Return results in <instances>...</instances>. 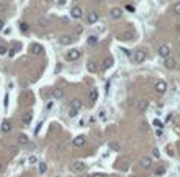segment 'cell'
<instances>
[{
  "label": "cell",
  "mask_w": 180,
  "mask_h": 177,
  "mask_svg": "<svg viewBox=\"0 0 180 177\" xmlns=\"http://www.w3.org/2000/svg\"><path fill=\"white\" fill-rule=\"evenodd\" d=\"M154 88H155V93L161 96V94H164V93H166V90H168V85H166V82H163V80H158V82L155 83V86H154Z\"/></svg>",
  "instance_id": "obj_1"
},
{
  "label": "cell",
  "mask_w": 180,
  "mask_h": 177,
  "mask_svg": "<svg viewBox=\"0 0 180 177\" xmlns=\"http://www.w3.org/2000/svg\"><path fill=\"white\" fill-rule=\"evenodd\" d=\"M117 38H119V41H132L133 38H135V32H133V30H125V32H122Z\"/></svg>",
  "instance_id": "obj_2"
},
{
  "label": "cell",
  "mask_w": 180,
  "mask_h": 177,
  "mask_svg": "<svg viewBox=\"0 0 180 177\" xmlns=\"http://www.w3.org/2000/svg\"><path fill=\"white\" fill-rule=\"evenodd\" d=\"M71 169L74 172H83V171H86V165L83 161H74L71 165Z\"/></svg>",
  "instance_id": "obj_3"
},
{
  "label": "cell",
  "mask_w": 180,
  "mask_h": 177,
  "mask_svg": "<svg viewBox=\"0 0 180 177\" xmlns=\"http://www.w3.org/2000/svg\"><path fill=\"white\" fill-rule=\"evenodd\" d=\"M158 55L161 56V58H168V56H171V49H169V45H166V44L160 45V47H158Z\"/></svg>",
  "instance_id": "obj_4"
},
{
  "label": "cell",
  "mask_w": 180,
  "mask_h": 177,
  "mask_svg": "<svg viewBox=\"0 0 180 177\" xmlns=\"http://www.w3.org/2000/svg\"><path fill=\"white\" fill-rule=\"evenodd\" d=\"M146 60V52L144 50H136L135 53H133V61H135V63H143V61Z\"/></svg>",
  "instance_id": "obj_5"
},
{
  "label": "cell",
  "mask_w": 180,
  "mask_h": 177,
  "mask_svg": "<svg viewBox=\"0 0 180 177\" xmlns=\"http://www.w3.org/2000/svg\"><path fill=\"white\" fill-rule=\"evenodd\" d=\"M147 108H149V101H146V99H141V101L136 102V110L139 113H144Z\"/></svg>",
  "instance_id": "obj_6"
},
{
  "label": "cell",
  "mask_w": 180,
  "mask_h": 177,
  "mask_svg": "<svg viewBox=\"0 0 180 177\" xmlns=\"http://www.w3.org/2000/svg\"><path fill=\"white\" fill-rule=\"evenodd\" d=\"M66 58L69 61H77L80 58V50H78V49H71V52H67Z\"/></svg>",
  "instance_id": "obj_7"
},
{
  "label": "cell",
  "mask_w": 180,
  "mask_h": 177,
  "mask_svg": "<svg viewBox=\"0 0 180 177\" xmlns=\"http://www.w3.org/2000/svg\"><path fill=\"white\" fill-rule=\"evenodd\" d=\"M139 165H141V168H144V169H150V166H152V158H150V157H141Z\"/></svg>",
  "instance_id": "obj_8"
},
{
  "label": "cell",
  "mask_w": 180,
  "mask_h": 177,
  "mask_svg": "<svg viewBox=\"0 0 180 177\" xmlns=\"http://www.w3.org/2000/svg\"><path fill=\"white\" fill-rule=\"evenodd\" d=\"M97 21H99V14H97V13L91 11V13L86 14V22H88V24H95Z\"/></svg>",
  "instance_id": "obj_9"
},
{
  "label": "cell",
  "mask_w": 180,
  "mask_h": 177,
  "mask_svg": "<svg viewBox=\"0 0 180 177\" xmlns=\"http://www.w3.org/2000/svg\"><path fill=\"white\" fill-rule=\"evenodd\" d=\"M71 16L74 17V19H80L83 16V10L80 8V6H74V8L71 10Z\"/></svg>",
  "instance_id": "obj_10"
},
{
  "label": "cell",
  "mask_w": 180,
  "mask_h": 177,
  "mask_svg": "<svg viewBox=\"0 0 180 177\" xmlns=\"http://www.w3.org/2000/svg\"><path fill=\"white\" fill-rule=\"evenodd\" d=\"M30 50H32L33 55H41V53L44 52V49H43V45H41V44H36V42H34V44H32Z\"/></svg>",
  "instance_id": "obj_11"
},
{
  "label": "cell",
  "mask_w": 180,
  "mask_h": 177,
  "mask_svg": "<svg viewBox=\"0 0 180 177\" xmlns=\"http://www.w3.org/2000/svg\"><path fill=\"white\" fill-rule=\"evenodd\" d=\"M72 41H74V39H72V38L69 36V34H63V36H61L60 39H58V42H60L61 45H69Z\"/></svg>",
  "instance_id": "obj_12"
},
{
  "label": "cell",
  "mask_w": 180,
  "mask_h": 177,
  "mask_svg": "<svg viewBox=\"0 0 180 177\" xmlns=\"http://www.w3.org/2000/svg\"><path fill=\"white\" fill-rule=\"evenodd\" d=\"M0 129H2V132H3V133H8V132H11V130H13V124H11L10 121H3V122H2V127H0Z\"/></svg>",
  "instance_id": "obj_13"
},
{
  "label": "cell",
  "mask_w": 180,
  "mask_h": 177,
  "mask_svg": "<svg viewBox=\"0 0 180 177\" xmlns=\"http://www.w3.org/2000/svg\"><path fill=\"white\" fill-rule=\"evenodd\" d=\"M164 67L166 69H175V60L174 58H164Z\"/></svg>",
  "instance_id": "obj_14"
},
{
  "label": "cell",
  "mask_w": 180,
  "mask_h": 177,
  "mask_svg": "<svg viewBox=\"0 0 180 177\" xmlns=\"http://www.w3.org/2000/svg\"><path fill=\"white\" fill-rule=\"evenodd\" d=\"M110 16H111V19H121L122 10L121 8H113L111 11H110Z\"/></svg>",
  "instance_id": "obj_15"
},
{
  "label": "cell",
  "mask_w": 180,
  "mask_h": 177,
  "mask_svg": "<svg viewBox=\"0 0 180 177\" xmlns=\"http://www.w3.org/2000/svg\"><path fill=\"white\" fill-rule=\"evenodd\" d=\"M88 97H89V102L93 103V102H95L97 101V97H99V93H97V90L95 88H93V90L89 91V94H88Z\"/></svg>",
  "instance_id": "obj_16"
},
{
  "label": "cell",
  "mask_w": 180,
  "mask_h": 177,
  "mask_svg": "<svg viewBox=\"0 0 180 177\" xmlns=\"http://www.w3.org/2000/svg\"><path fill=\"white\" fill-rule=\"evenodd\" d=\"M85 143H86V138L83 136V135H78V136L74 140V146H77V147H80V146H83Z\"/></svg>",
  "instance_id": "obj_17"
},
{
  "label": "cell",
  "mask_w": 180,
  "mask_h": 177,
  "mask_svg": "<svg viewBox=\"0 0 180 177\" xmlns=\"http://www.w3.org/2000/svg\"><path fill=\"white\" fill-rule=\"evenodd\" d=\"M52 96H53V99H63L64 97V91L61 90V88H56V90H53Z\"/></svg>",
  "instance_id": "obj_18"
},
{
  "label": "cell",
  "mask_w": 180,
  "mask_h": 177,
  "mask_svg": "<svg viewBox=\"0 0 180 177\" xmlns=\"http://www.w3.org/2000/svg\"><path fill=\"white\" fill-rule=\"evenodd\" d=\"M71 108H74V110H80L82 108V101H80V99H74V101L71 102Z\"/></svg>",
  "instance_id": "obj_19"
},
{
  "label": "cell",
  "mask_w": 180,
  "mask_h": 177,
  "mask_svg": "<svg viewBox=\"0 0 180 177\" xmlns=\"http://www.w3.org/2000/svg\"><path fill=\"white\" fill-rule=\"evenodd\" d=\"M108 149H111V151L117 152V151H121V144L116 143V141H111V143H108Z\"/></svg>",
  "instance_id": "obj_20"
},
{
  "label": "cell",
  "mask_w": 180,
  "mask_h": 177,
  "mask_svg": "<svg viewBox=\"0 0 180 177\" xmlns=\"http://www.w3.org/2000/svg\"><path fill=\"white\" fill-rule=\"evenodd\" d=\"M99 42V38L95 36V34H91V36H88V44L89 45H95Z\"/></svg>",
  "instance_id": "obj_21"
},
{
  "label": "cell",
  "mask_w": 180,
  "mask_h": 177,
  "mask_svg": "<svg viewBox=\"0 0 180 177\" xmlns=\"http://www.w3.org/2000/svg\"><path fill=\"white\" fill-rule=\"evenodd\" d=\"M111 66H113V58H111V56H108V58L103 60V69H108Z\"/></svg>",
  "instance_id": "obj_22"
},
{
  "label": "cell",
  "mask_w": 180,
  "mask_h": 177,
  "mask_svg": "<svg viewBox=\"0 0 180 177\" xmlns=\"http://www.w3.org/2000/svg\"><path fill=\"white\" fill-rule=\"evenodd\" d=\"M32 119H33V114L32 113H25L24 118H22V122H24V124H30V122H32Z\"/></svg>",
  "instance_id": "obj_23"
},
{
  "label": "cell",
  "mask_w": 180,
  "mask_h": 177,
  "mask_svg": "<svg viewBox=\"0 0 180 177\" xmlns=\"http://www.w3.org/2000/svg\"><path fill=\"white\" fill-rule=\"evenodd\" d=\"M17 143L21 144V146H25V144H28V138H27L25 135H19V138H17Z\"/></svg>",
  "instance_id": "obj_24"
},
{
  "label": "cell",
  "mask_w": 180,
  "mask_h": 177,
  "mask_svg": "<svg viewBox=\"0 0 180 177\" xmlns=\"http://www.w3.org/2000/svg\"><path fill=\"white\" fill-rule=\"evenodd\" d=\"M38 24H39L41 27H49V25H50V19H47V17H41Z\"/></svg>",
  "instance_id": "obj_25"
},
{
  "label": "cell",
  "mask_w": 180,
  "mask_h": 177,
  "mask_svg": "<svg viewBox=\"0 0 180 177\" xmlns=\"http://www.w3.org/2000/svg\"><path fill=\"white\" fill-rule=\"evenodd\" d=\"M19 28H21V32L22 33H27L30 30V25L27 24V22H21V25H19Z\"/></svg>",
  "instance_id": "obj_26"
},
{
  "label": "cell",
  "mask_w": 180,
  "mask_h": 177,
  "mask_svg": "<svg viewBox=\"0 0 180 177\" xmlns=\"http://www.w3.org/2000/svg\"><path fill=\"white\" fill-rule=\"evenodd\" d=\"M99 119H100L102 122H106V113H105V110L99 111Z\"/></svg>",
  "instance_id": "obj_27"
},
{
  "label": "cell",
  "mask_w": 180,
  "mask_h": 177,
  "mask_svg": "<svg viewBox=\"0 0 180 177\" xmlns=\"http://www.w3.org/2000/svg\"><path fill=\"white\" fill-rule=\"evenodd\" d=\"M19 49H21V44H16V45H14V47L10 50V56H14V55H16V52L19 50Z\"/></svg>",
  "instance_id": "obj_28"
},
{
  "label": "cell",
  "mask_w": 180,
  "mask_h": 177,
  "mask_svg": "<svg viewBox=\"0 0 180 177\" xmlns=\"http://www.w3.org/2000/svg\"><path fill=\"white\" fill-rule=\"evenodd\" d=\"M154 125L157 127V129H163V122L160 121L158 118H155V119H154Z\"/></svg>",
  "instance_id": "obj_29"
},
{
  "label": "cell",
  "mask_w": 180,
  "mask_h": 177,
  "mask_svg": "<svg viewBox=\"0 0 180 177\" xmlns=\"http://www.w3.org/2000/svg\"><path fill=\"white\" fill-rule=\"evenodd\" d=\"M38 169H39V172H41V174H44V172L47 171V165H45V163H39Z\"/></svg>",
  "instance_id": "obj_30"
},
{
  "label": "cell",
  "mask_w": 180,
  "mask_h": 177,
  "mask_svg": "<svg viewBox=\"0 0 180 177\" xmlns=\"http://www.w3.org/2000/svg\"><path fill=\"white\" fill-rule=\"evenodd\" d=\"M95 69H97V66H94L93 61H89V63H88V71H89V72H95Z\"/></svg>",
  "instance_id": "obj_31"
},
{
  "label": "cell",
  "mask_w": 180,
  "mask_h": 177,
  "mask_svg": "<svg viewBox=\"0 0 180 177\" xmlns=\"http://www.w3.org/2000/svg\"><path fill=\"white\" fill-rule=\"evenodd\" d=\"M174 14H177V16H180V2H177L174 5Z\"/></svg>",
  "instance_id": "obj_32"
},
{
  "label": "cell",
  "mask_w": 180,
  "mask_h": 177,
  "mask_svg": "<svg viewBox=\"0 0 180 177\" xmlns=\"http://www.w3.org/2000/svg\"><path fill=\"white\" fill-rule=\"evenodd\" d=\"M6 52H8V47L5 44H0V55H5Z\"/></svg>",
  "instance_id": "obj_33"
},
{
  "label": "cell",
  "mask_w": 180,
  "mask_h": 177,
  "mask_svg": "<svg viewBox=\"0 0 180 177\" xmlns=\"http://www.w3.org/2000/svg\"><path fill=\"white\" fill-rule=\"evenodd\" d=\"M75 116H77V110L71 108V110H69V118H75Z\"/></svg>",
  "instance_id": "obj_34"
},
{
  "label": "cell",
  "mask_w": 180,
  "mask_h": 177,
  "mask_svg": "<svg viewBox=\"0 0 180 177\" xmlns=\"http://www.w3.org/2000/svg\"><path fill=\"white\" fill-rule=\"evenodd\" d=\"M152 155H154L155 158H160V151L158 149H154V151H152Z\"/></svg>",
  "instance_id": "obj_35"
},
{
  "label": "cell",
  "mask_w": 180,
  "mask_h": 177,
  "mask_svg": "<svg viewBox=\"0 0 180 177\" xmlns=\"http://www.w3.org/2000/svg\"><path fill=\"white\" fill-rule=\"evenodd\" d=\"M36 161H38V158H36V157H34V155H32V157H30V158H28V163H36Z\"/></svg>",
  "instance_id": "obj_36"
},
{
  "label": "cell",
  "mask_w": 180,
  "mask_h": 177,
  "mask_svg": "<svg viewBox=\"0 0 180 177\" xmlns=\"http://www.w3.org/2000/svg\"><path fill=\"white\" fill-rule=\"evenodd\" d=\"M157 176H161V174H164V168H160V169H157V172H155Z\"/></svg>",
  "instance_id": "obj_37"
},
{
  "label": "cell",
  "mask_w": 180,
  "mask_h": 177,
  "mask_svg": "<svg viewBox=\"0 0 180 177\" xmlns=\"http://www.w3.org/2000/svg\"><path fill=\"white\" fill-rule=\"evenodd\" d=\"M168 155H169V157H174V155H175V152L172 151L171 147H168Z\"/></svg>",
  "instance_id": "obj_38"
},
{
  "label": "cell",
  "mask_w": 180,
  "mask_h": 177,
  "mask_svg": "<svg viewBox=\"0 0 180 177\" xmlns=\"http://www.w3.org/2000/svg\"><path fill=\"white\" fill-rule=\"evenodd\" d=\"M3 11H6V5H3V3H0V13H3Z\"/></svg>",
  "instance_id": "obj_39"
},
{
  "label": "cell",
  "mask_w": 180,
  "mask_h": 177,
  "mask_svg": "<svg viewBox=\"0 0 180 177\" xmlns=\"http://www.w3.org/2000/svg\"><path fill=\"white\" fill-rule=\"evenodd\" d=\"M41 127H43V124L39 122V124H38V127H36V130H34V133H39V129H41Z\"/></svg>",
  "instance_id": "obj_40"
},
{
  "label": "cell",
  "mask_w": 180,
  "mask_h": 177,
  "mask_svg": "<svg viewBox=\"0 0 180 177\" xmlns=\"http://www.w3.org/2000/svg\"><path fill=\"white\" fill-rule=\"evenodd\" d=\"M5 107H8V94L5 96Z\"/></svg>",
  "instance_id": "obj_41"
},
{
  "label": "cell",
  "mask_w": 180,
  "mask_h": 177,
  "mask_svg": "<svg viewBox=\"0 0 180 177\" xmlns=\"http://www.w3.org/2000/svg\"><path fill=\"white\" fill-rule=\"evenodd\" d=\"M3 25H5L3 24V19H0V30H3Z\"/></svg>",
  "instance_id": "obj_42"
},
{
  "label": "cell",
  "mask_w": 180,
  "mask_h": 177,
  "mask_svg": "<svg viewBox=\"0 0 180 177\" xmlns=\"http://www.w3.org/2000/svg\"><path fill=\"white\" fill-rule=\"evenodd\" d=\"M91 177H105L103 174H94V176H91Z\"/></svg>",
  "instance_id": "obj_43"
},
{
  "label": "cell",
  "mask_w": 180,
  "mask_h": 177,
  "mask_svg": "<svg viewBox=\"0 0 180 177\" xmlns=\"http://www.w3.org/2000/svg\"><path fill=\"white\" fill-rule=\"evenodd\" d=\"M58 3H60V5H64V3H66V0H60Z\"/></svg>",
  "instance_id": "obj_44"
},
{
  "label": "cell",
  "mask_w": 180,
  "mask_h": 177,
  "mask_svg": "<svg viewBox=\"0 0 180 177\" xmlns=\"http://www.w3.org/2000/svg\"><path fill=\"white\" fill-rule=\"evenodd\" d=\"M2 169H3V166H2V163H0V172H2Z\"/></svg>",
  "instance_id": "obj_45"
},
{
  "label": "cell",
  "mask_w": 180,
  "mask_h": 177,
  "mask_svg": "<svg viewBox=\"0 0 180 177\" xmlns=\"http://www.w3.org/2000/svg\"><path fill=\"white\" fill-rule=\"evenodd\" d=\"M177 45H179V49H180V39H179V44H177Z\"/></svg>",
  "instance_id": "obj_46"
},
{
  "label": "cell",
  "mask_w": 180,
  "mask_h": 177,
  "mask_svg": "<svg viewBox=\"0 0 180 177\" xmlns=\"http://www.w3.org/2000/svg\"><path fill=\"white\" fill-rule=\"evenodd\" d=\"M133 177H139V176H133Z\"/></svg>",
  "instance_id": "obj_47"
},
{
  "label": "cell",
  "mask_w": 180,
  "mask_h": 177,
  "mask_svg": "<svg viewBox=\"0 0 180 177\" xmlns=\"http://www.w3.org/2000/svg\"><path fill=\"white\" fill-rule=\"evenodd\" d=\"M55 177H60V176H55Z\"/></svg>",
  "instance_id": "obj_48"
},
{
  "label": "cell",
  "mask_w": 180,
  "mask_h": 177,
  "mask_svg": "<svg viewBox=\"0 0 180 177\" xmlns=\"http://www.w3.org/2000/svg\"><path fill=\"white\" fill-rule=\"evenodd\" d=\"M97 2H100V0H97Z\"/></svg>",
  "instance_id": "obj_49"
}]
</instances>
